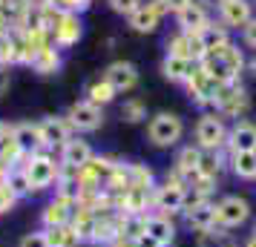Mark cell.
I'll use <instances>...</instances> for the list:
<instances>
[{
	"mask_svg": "<svg viewBox=\"0 0 256 247\" xmlns=\"http://www.w3.org/2000/svg\"><path fill=\"white\" fill-rule=\"evenodd\" d=\"M228 170L239 181H256V153H228Z\"/></svg>",
	"mask_w": 256,
	"mask_h": 247,
	"instance_id": "27",
	"label": "cell"
},
{
	"mask_svg": "<svg viewBox=\"0 0 256 247\" xmlns=\"http://www.w3.org/2000/svg\"><path fill=\"white\" fill-rule=\"evenodd\" d=\"M64 118L70 121V127L75 135H92L104 127V109L90 104L86 98H78L75 104H70V109L64 112Z\"/></svg>",
	"mask_w": 256,
	"mask_h": 247,
	"instance_id": "8",
	"label": "cell"
},
{
	"mask_svg": "<svg viewBox=\"0 0 256 247\" xmlns=\"http://www.w3.org/2000/svg\"><path fill=\"white\" fill-rule=\"evenodd\" d=\"M250 106H254V101H250V92L242 86V81L239 83H230V86H219V92H216V98H213V112L216 115H222L224 121H242L248 112H250Z\"/></svg>",
	"mask_w": 256,
	"mask_h": 247,
	"instance_id": "7",
	"label": "cell"
},
{
	"mask_svg": "<svg viewBox=\"0 0 256 247\" xmlns=\"http://www.w3.org/2000/svg\"><path fill=\"white\" fill-rule=\"evenodd\" d=\"M95 155L92 144L86 141L84 135H72L70 141L64 144L58 150V161L66 167H75V170H81L84 164H90V158Z\"/></svg>",
	"mask_w": 256,
	"mask_h": 247,
	"instance_id": "21",
	"label": "cell"
},
{
	"mask_svg": "<svg viewBox=\"0 0 256 247\" xmlns=\"http://www.w3.org/2000/svg\"><path fill=\"white\" fill-rule=\"evenodd\" d=\"M112 89H116V95H127L132 92L136 86H138L141 75H138V66L132 63V60H112L110 66L104 69V75H101Z\"/></svg>",
	"mask_w": 256,
	"mask_h": 247,
	"instance_id": "10",
	"label": "cell"
},
{
	"mask_svg": "<svg viewBox=\"0 0 256 247\" xmlns=\"http://www.w3.org/2000/svg\"><path fill=\"white\" fill-rule=\"evenodd\" d=\"M3 181H6V187L12 190L14 196H18V201H24L32 196V187H29V178H26V170L20 164L12 167V170H6V176H3Z\"/></svg>",
	"mask_w": 256,
	"mask_h": 247,
	"instance_id": "33",
	"label": "cell"
},
{
	"mask_svg": "<svg viewBox=\"0 0 256 247\" xmlns=\"http://www.w3.org/2000/svg\"><path fill=\"white\" fill-rule=\"evenodd\" d=\"M158 184V176L150 164H141V161H130V187L138 190H152Z\"/></svg>",
	"mask_w": 256,
	"mask_h": 247,
	"instance_id": "31",
	"label": "cell"
},
{
	"mask_svg": "<svg viewBox=\"0 0 256 247\" xmlns=\"http://www.w3.org/2000/svg\"><path fill=\"white\" fill-rule=\"evenodd\" d=\"M254 219V204L239 193H224L216 199V224L222 230H242Z\"/></svg>",
	"mask_w": 256,
	"mask_h": 247,
	"instance_id": "6",
	"label": "cell"
},
{
	"mask_svg": "<svg viewBox=\"0 0 256 247\" xmlns=\"http://www.w3.org/2000/svg\"><path fill=\"white\" fill-rule=\"evenodd\" d=\"M213 12H216V20H219L224 29H242L250 17H254V3L250 0H219L216 6H213Z\"/></svg>",
	"mask_w": 256,
	"mask_h": 247,
	"instance_id": "11",
	"label": "cell"
},
{
	"mask_svg": "<svg viewBox=\"0 0 256 247\" xmlns=\"http://www.w3.org/2000/svg\"><path fill=\"white\" fill-rule=\"evenodd\" d=\"M239 247H256V242H254V239H250V236H248L244 242H239Z\"/></svg>",
	"mask_w": 256,
	"mask_h": 247,
	"instance_id": "42",
	"label": "cell"
},
{
	"mask_svg": "<svg viewBox=\"0 0 256 247\" xmlns=\"http://www.w3.org/2000/svg\"><path fill=\"white\" fill-rule=\"evenodd\" d=\"M106 247H138V242L136 239H127V236H118L116 242H110Z\"/></svg>",
	"mask_w": 256,
	"mask_h": 247,
	"instance_id": "41",
	"label": "cell"
},
{
	"mask_svg": "<svg viewBox=\"0 0 256 247\" xmlns=\"http://www.w3.org/2000/svg\"><path fill=\"white\" fill-rule=\"evenodd\" d=\"M248 69H250V72H254V75H256V55H254V58H250V60H248Z\"/></svg>",
	"mask_w": 256,
	"mask_h": 247,
	"instance_id": "44",
	"label": "cell"
},
{
	"mask_svg": "<svg viewBox=\"0 0 256 247\" xmlns=\"http://www.w3.org/2000/svg\"><path fill=\"white\" fill-rule=\"evenodd\" d=\"M162 3H164V9H167L170 14H176L178 9H184L187 3H193V0H162Z\"/></svg>",
	"mask_w": 256,
	"mask_h": 247,
	"instance_id": "40",
	"label": "cell"
},
{
	"mask_svg": "<svg viewBox=\"0 0 256 247\" xmlns=\"http://www.w3.org/2000/svg\"><path fill=\"white\" fill-rule=\"evenodd\" d=\"M9 86H12V72L9 66H0V98L9 92Z\"/></svg>",
	"mask_w": 256,
	"mask_h": 247,
	"instance_id": "39",
	"label": "cell"
},
{
	"mask_svg": "<svg viewBox=\"0 0 256 247\" xmlns=\"http://www.w3.org/2000/svg\"><path fill=\"white\" fill-rule=\"evenodd\" d=\"M55 9L70 14H84L90 9V0H55Z\"/></svg>",
	"mask_w": 256,
	"mask_h": 247,
	"instance_id": "36",
	"label": "cell"
},
{
	"mask_svg": "<svg viewBox=\"0 0 256 247\" xmlns=\"http://www.w3.org/2000/svg\"><path fill=\"white\" fill-rule=\"evenodd\" d=\"M118 239V213H104V216H95L92 233L86 239V245L95 247H106L110 242Z\"/></svg>",
	"mask_w": 256,
	"mask_h": 247,
	"instance_id": "23",
	"label": "cell"
},
{
	"mask_svg": "<svg viewBox=\"0 0 256 247\" xmlns=\"http://www.w3.org/2000/svg\"><path fill=\"white\" fill-rule=\"evenodd\" d=\"M14 207H18V196H14L12 190L6 187V181L0 178V216H9Z\"/></svg>",
	"mask_w": 256,
	"mask_h": 247,
	"instance_id": "34",
	"label": "cell"
},
{
	"mask_svg": "<svg viewBox=\"0 0 256 247\" xmlns=\"http://www.w3.org/2000/svg\"><path fill=\"white\" fill-rule=\"evenodd\" d=\"M196 3H202V6H208V9H213V6H216L219 0H196Z\"/></svg>",
	"mask_w": 256,
	"mask_h": 247,
	"instance_id": "43",
	"label": "cell"
},
{
	"mask_svg": "<svg viewBox=\"0 0 256 247\" xmlns=\"http://www.w3.org/2000/svg\"><path fill=\"white\" fill-rule=\"evenodd\" d=\"M38 130H40V138H44V147L46 150H60L64 144L70 141L72 135V127H70V121L64 115H44L40 121H38Z\"/></svg>",
	"mask_w": 256,
	"mask_h": 247,
	"instance_id": "14",
	"label": "cell"
},
{
	"mask_svg": "<svg viewBox=\"0 0 256 247\" xmlns=\"http://www.w3.org/2000/svg\"><path fill=\"white\" fill-rule=\"evenodd\" d=\"M182 219H184V227L190 233H208L216 224V201H202V204H187L182 210Z\"/></svg>",
	"mask_w": 256,
	"mask_h": 247,
	"instance_id": "16",
	"label": "cell"
},
{
	"mask_svg": "<svg viewBox=\"0 0 256 247\" xmlns=\"http://www.w3.org/2000/svg\"><path fill=\"white\" fill-rule=\"evenodd\" d=\"M60 66H64V55H60V49L55 43H46L44 49H38L35 58L29 60V69L35 72V75H58Z\"/></svg>",
	"mask_w": 256,
	"mask_h": 247,
	"instance_id": "22",
	"label": "cell"
},
{
	"mask_svg": "<svg viewBox=\"0 0 256 247\" xmlns=\"http://www.w3.org/2000/svg\"><path fill=\"white\" fill-rule=\"evenodd\" d=\"M184 204H187V184L167 170L164 178L152 187V210L176 219V216H182Z\"/></svg>",
	"mask_w": 256,
	"mask_h": 247,
	"instance_id": "5",
	"label": "cell"
},
{
	"mask_svg": "<svg viewBox=\"0 0 256 247\" xmlns=\"http://www.w3.org/2000/svg\"><path fill=\"white\" fill-rule=\"evenodd\" d=\"M184 89H187V98H190L196 106L210 109V106H213V98H216V92H219V83L213 81L208 72L196 63V69H193V75L187 78Z\"/></svg>",
	"mask_w": 256,
	"mask_h": 247,
	"instance_id": "12",
	"label": "cell"
},
{
	"mask_svg": "<svg viewBox=\"0 0 256 247\" xmlns=\"http://www.w3.org/2000/svg\"><path fill=\"white\" fill-rule=\"evenodd\" d=\"M141 3H144V0H106V6H110L116 14H124V17H130Z\"/></svg>",
	"mask_w": 256,
	"mask_h": 247,
	"instance_id": "37",
	"label": "cell"
},
{
	"mask_svg": "<svg viewBox=\"0 0 256 247\" xmlns=\"http://www.w3.org/2000/svg\"><path fill=\"white\" fill-rule=\"evenodd\" d=\"M196 247H239V239L233 230H222V227H213L208 233L196 236Z\"/></svg>",
	"mask_w": 256,
	"mask_h": 247,
	"instance_id": "30",
	"label": "cell"
},
{
	"mask_svg": "<svg viewBox=\"0 0 256 247\" xmlns=\"http://www.w3.org/2000/svg\"><path fill=\"white\" fill-rule=\"evenodd\" d=\"M173 17H176V29H178V32H193V35H198V32L213 20V17H210V9L202 6V3H196V0L187 3L184 9H178Z\"/></svg>",
	"mask_w": 256,
	"mask_h": 247,
	"instance_id": "20",
	"label": "cell"
},
{
	"mask_svg": "<svg viewBox=\"0 0 256 247\" xmlns=\"http://www.w3.org/2000/svg\"><path fill=\"white\" fill-rule=\"evenodd\" d=\"M239 32H242V43H244V46H248V49H256V14L242 26V29H239Z\"/></svg>",
	"mask_w": 256,
	"mask_h": 247,
	"instance_id": "38",
	"label": "cell"
},
{
	"mask_svg": "<svg viewBox=\"0 0 256 247\" xmlns=\"http://www.w3.org/2000/svg\"><path fill=\"white\" fill-rule=\"evenodd\" d=\"M46 32L49 40L64 52V49L75 46L84 37V26H81V14H70V12H55V17H46Z\"/></svg>",
	"mask_w": 256,
	"mask_h": 247,
	"instance_id": "9",
	"label": "cell"
},
{
	"mask_svg": "<svg viewBox=\"0 0 256 247\" xmlns=\"http://www.w3.org/2000/svg\"><path fill=\"white\" fill-rule=\"evenodd\" d=\"M248 236H250V239H254V242H256V224H254V227H250V233H248Z\"/></svg>",
	"mask_w": 256,
	"mask_h": 247,
	"instance_id": "45",
	"label": "cell"
},
{
	"mask_svg": "<svg viewBox=\"0 0 256 247\" xmlns=\"http://www.w3.org/2000/svg\"><path fill=\"white\" fill-rule=\"evenodd\" d=\"M198 66L208 72L219 86H230V83H239L244 66H248V60H244L242 49L230 40L228 46L216 49V52H208L204 58L198 60Z\"/></svg>",
	"mask_w": 256,
	"mask_h": 247,
	"instance_id": "1",
	"label": "cell"
},
{
	"mask_svg": "<svg viewBox=\"0 0 256 247\" xmlns=\"http://www.w3.org/2000/svg\"><path fill=\"white\" fill-rule=\"evenodd\" d=\"M202 155H204V153L198 150L196 144H184V147H178L170 173H173L176 178H182L184 184L196 181V178H198V167H202Z\"/></svg>",
	"mask_w": 256,
	"mask_h": 247,
	"instance_id": "18",
	"label": "cell"
},
{
	"mask_svg": "<svg viewBox=\"0 0 256 247\" xmlns=\"http://www.w3.org/2000/svg\"><path fill=\"white\" fill-rule=\"evenodd\" d=\"M164 46H167V55L193 60V63H198V60L204 58V46H202L198 35H193V32H178V29H176L173 35H167Z\"/></svg>",
	"mask_w": 256,
	"mask_h": 247,
	"instance_id": "15",
	"label": "cell"
},
{
	"mask_svg": "<svg viewBox=\"0 0 256 247\" xmlns=\"http://www.w3.org/2000/svg\"><path fill=\"white\" fill-rule=\"evenodd\" d=\"M228 121L222 115H216L213 109L202 112L193 127V144H196L202 153H224L228 147Z\"/></svg>",
	"mask_w": 256,
	"mask_h": 247,
	"instance_id": "4",
	"label": "cell"
},
{
	"mask_svg": "<svg viewBox=\"0 0 256 247\" xmlns=\"http://www.w3.org/2000/svg\"><path fill=\"white\" fill-rule=\"evenodd\" d=\"M72 210H75V204L66 199H60V196H49L44 201V207L38 213V219H40V230H49V227H60V224H70L72 222Z\"/></svg>",
	"mask_w": 256,
	"mask_h": 247,
	"instance_id": "19",
	"label": "cell"
},
{
	"mask_svg": "<svg viewBox=\"0 0 256 247\" xmlns=\"http://www.w3.org/2000/svg\"><path fill=\"white\" fill-rule=\"evenodd\" d=\"M144 236H150L158 247H173L178 227H176L173 216H164V213H147V222H144Z\"/></svg>",
	"mask_w": 256,
	"mask_h": 247,
	"instance_id": "17",
	"label": "cell"
},
{
	"mask_svg": "<svg viewBox=\"0 0 256 247\" xmlns=\"http://www.w3.org/2000/svg\"><path fill=\"white\" fill-rule=\"evenodd\" d=\"M182 138H184V118L178 112L162 109L147 118V141L156 150H173V147H178Z\"/></svg>",
	"mask_w": 256,
	"mask_h": 247,
	"instance_id": "3",
	"label": "cell"
},
{
	"mask_svg": "<svg viewBox=\"0 0 256 247\" xmlns=\"http://www.w3.org/2000/svg\"><path fill=\"white\" fill-rule=\"evenodd\" d=\"M14 247H49V242H46V233L44 230H29V233H24L18 239Z\"/></svg>",
	"mask_w": 256,
	"mask_h": 247,
	"instance_id": "35",
	"label": "cell"
},
{
	"mask_svg": "<svg viewBox=\"0 0 256 247\" xmlns=\"http://www.w3.org/2000/svg\"><path fill=\"white\" fill-rule=\"evenodd\" d=\"M196 69V63L193 60H184V58H176V55H164L162 58V78L170 83H178V86H184L187 78L193 75Z\"/></svg>",
	"mask_w": 256,
	"mask_h": 247,
	"instance_id": "24",
	"label": "cell"
},
{
	"mask_svg": "<svg viewBox=\"0 0 256 247\" xmlns=\"http://www.w3.org/2000/svg\"><path fill=\"white\" fill-rule=\"evenodd\" d=\"M84 98H86L90 104H95V106H101V109H104V106H110L112 101H116L118 95H116V89H112V86L104 81V78H95V81L86 83Z\"/></svg>",
	"mask_w": 256,
	"mask_h": 247,
	"instance_id": "28",
	"label": "cell"
},
{
	"mask_svg": "<svg viewBox=\"0 0 256 247\" xmlns=\"http://www.w3.org/2000/svg\"><path fill=\"white\" fill-rule=\"evenodd\" d=\"M44 233H46L49 247H81V245H84V239L78 236V230H75L72 224L49 227V230H44Z\"/></svg>",
	"mask_w": 256,
	"mask_h": 247,
	"instance_id": "29",
	"label": "cell"
},
{
	"mask_svg": "<svg viewBox=\"0 0 256 247\" xmlns=\"http://www.w3.org/2000/svg\"><path fill=\"white\" fill-rule=\"evenodd\" d=\"M164 14H170L167 9H164L162 0H147V3H141L136 12L130 14V29L132 32H138V35H150V32H156L158 26H162V17Z\"/></svg>",
	"mask_w": 256,
	"mask_h": 247,
	"instance_id": "13",
	"label": "cell"
},
{
	"mask_svg": "<svg viewBox=\"0 0 256 247\" xmlns=\"http://www.w3.org/2000/svg\"><path fill=\"white\" fill-rule=\"evenodd\" d=\"M198 40H202V46H204V55H208V52H216V49L230 43V29H224L219 20H210V23L198 32Z\"/></svg>",
	"mask_w": 256,
	"mask_h": 247,
	"instance_id": "26",
	"label": "cell"
},
{
	"mask_svg": "<svg viewBox=\"0 0 256 247\" xmlns=\"http://www.w3.org/2000/svg\"><path fill=\"white\" fill-rule=\"evenodd\" d=\"M20 167L26 170V178H29V187H32V196L38 193H49L58 184V170L60 161L52 150H40V153H29L20 161Z\"/></svg>",
	"mask_w": 256,
	"mask_h": 247,
	"instance_id": "2",
	"label": "cell"
},
{
	"mask_svg": "<svg viewBox=\"0 0 256 247\" xmlns=\"http://www.w3.org/2000/svg\"><path fill=\"white\" fill-rule=\"evenodd\" d=\"M14 141L20 144L24 153H40V150H46L44 138H40V130H38V121H20V124H14Z\"/></svg>",
	"mask_w": 256,
	"mask_h": 247,
	"instance_id": "25",
	"label": "cell"
},
{
	"mask_svg": "<svg viewBox=\"0 0 256 247\" xmlns=\"http://www.w3.org/2000/svg\"><path fill=\"white\" fill-rule=\"evenodd\" d=\"M118 115H121L124 124H147V118H150V112H147V101H141V98H124V104H121V109H118Z\"/></svg>",
	"mask_w": 256,
	"mask_h": 247,
	"instance_id": "32",
	"label": "cell"
}]
</instances>
